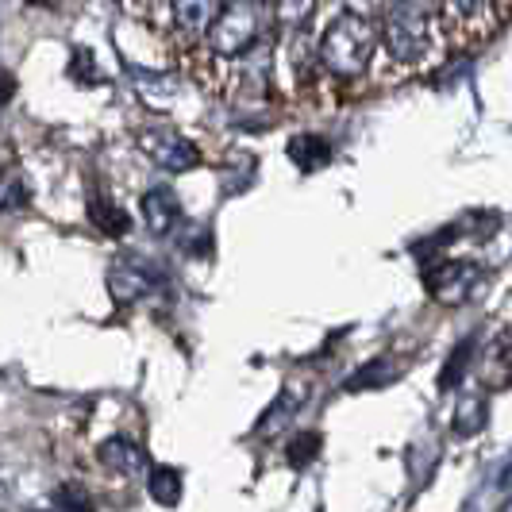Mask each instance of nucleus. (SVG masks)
Segmentation results:
<instances>
[{"mask_svg":"<svg viewBox=\"0 0 512 512\" xmlns=\"http://www.w3.org/2000/svg\"><path fill=\"white\" fill-rule=\"evenodd\" d=\"M0 497H4V493H0Z\"/></svg>","mask_w":512,"mask_h":512,"instance_id":"obj_29","label":"nucleus"},{"mask_svg":"<svg viewBox=\"0 0 512 512\" xmlns=\"http://www.w3.org/2000/svg\"><path fill=\"white\" fill-rule=\"evenodd\" d=\"M378 39H382L385 51L393 54L397 62H416L420 54L428 51V16L409 12V8H401L393 0L389 12H385V27Z\"/></svg>","mask_w":512,"mask_h":512,"instance_id":"obj_5","label":"nucleus"},{"mask_svg":"<svg viewBox=\"0 0 512 512\" xmlns=\"http://www.w3.org/2000/svg\"><path fill=\"white\" fill-rule=\"evenodd\" d=\"M97 459H101L108 470H116V474H143V470H147V451L128 436L104 439L101 447H97Z\"/></svg>","mask_w":512,"mask_h":512,"instance_id":"obj_8","label":"nucleus"},{"mask_svg":"<svg viewBox=\"0 0 512 512\" xmlns=\"http://www.w3.org/2000/svg\"><path fill=\"white\" fill-rule=\"evenodd\" d=\"M31 205V185L24 181V174L16 166L0 170V212H20Z\"/></svg>","mask_w":512,"mask_h":512,"instance_id":"obj_20","label":"nucleus"},{"mask_svg":"<svg viewBox=\"0 0 512 512\" xmlns=\"http://www.w3.org/2000/svg\"><path fill=\"white\" fill-rule=\"evenodd\" d=\"M401 8H409V12H420V16H436L439 8H443V0H397Z\"/></svg>","mask_w":512,"mask_h":512,"instance_id":"obj_24","label":"nucleus"},{"mask_svg":"<svg viewBox=\"0 0 512 512\" xmlns=\"http://www.w3.org/2000/svg\"><path fill=\"white\" fill-rule=\"evenodd\" d=\"M478 278H482V266L470 258H439L424 270V285L439 305H462L474 293Z\"/></svg>","mask_w":512,"mask_h":512,"instance_id":"obj_6","label":"nucleus"},{"mask_svg":"<svg viewBox=\"0 0 512 512\" xmlns=\"http://www.w3.org/2000/svg\"><path fill=\"white\" fill-rule=\"evenodd\" d=\"M489 424V397L486 393H466L459 397V409H455V420H451V432L459 439L478 436Z\"/></svg>","mask_w":512,"mask_h":512,"instance_id":"obj_13","label":"nucleus"},{"mask_svg":"<svg viewBox=\"0 0 512 512\" xmlns=\"http://www.w3.org/2000/svg\"><path fill=\"white\" fill-rule=\"evenodd\" d=\"M439 12H447L451 27H486L493 0H443Z\"/></svg>","mask_w":512,"mask_h":512,"instance_id":"obj_18","label":"nucleus"},{"mask_svg":"<svg viewBox=\"0 0 512 512\" xmlns=\"http://www.w3.org/2000/svg\"><path fill=\"white\" fill-rule=\"evenodd\" d=\"M343 4H347V12H355V16H374L378 4H385V0H343Z\"/></svg>","mask_w":512,"mask_h":512,"instance_id":"obj_26","label":"nucleus"},{"mask_svg":"<svg viewBox=\"0 0 512 512\" xmlns=\"http://www.w3.org/2000/svg\"><path fill=\"white\" fill-rule=\"evenodd\" d=\"M89 220H93L104 235H112V239H124L131 231V216L116 205V201H108L104 193H93V197H89Z\"/></svg>","mask_w":512,"mask_h":512,"instance_id":"obj_14","label":"nucleus"},{"mask_svg":"<svg viewBox=\"0 0 512 512\" xmlns=\"http://www.w3.org/2000/svg\"><path fill=\"white\" fill-rule=\"evenodd\" d=\"M289 158L301 166V170H320V166H328V158H332V143L328 139H320V135H293L289 139Z\"/></svg>","mask_w":512,"mask_h":512,"instance_id":"obj_17","label":"nucleus"},{"mask_svg":"<svg viewBox=\"0 0 512 512\" xmlns=\"http://www.w3.org/2000/svg\"><path fill=\"white\" fill-rule=\"evenodd\" d=\"M312 16H316V0H278L274 4V20L285 31H305Z\"/></svg>","mask_w":512,"mask_h":512,"instance_id":"obj_22","label":"nucleus"},{"mask_svg":"<svg viewBox=\"0 0 512 512\" xmlns=\"http://www.w3.org/2000/svg\"><path fill=\"white\" fill-rule=\"evenodd\" d=\"M258 4L255 0H231L220 8V16L208 24L205 39L208 51L220 58H239V54L255 51L258 43Z\"/></svg>","mask_w":512,"mask_h":512,"instance_id":"obj_2","label":"nucleus"},{"mask_svg":"<svg viewBox=\"0 0 512 512\" xmlns=\"http://www.w3.org/2000/svg\"><path fill=\"white\" fill-rule=\"evenodd\" d=\"M220 8H224V0H174V20L185 35H205L208 24L220 16Z\"/></svg>","mask_w":512,"mask_h":512,"instance_id":"obj_12","label":"nucleus"},{"mask_svg":"<svg viewBox=\"0 0 512 512\" xmlns=\"http://www.w3.org/2000/svg\"><path fill=\"white\" fill-rule=\"evenodd\" d=\"M16 97V77H12V70L8 66H0V108Z\"/></svg>","mask_w":512,"mask_h":512,"instance_id":"obj_25","label":"nucleus"},{"mask_svg":"<svg viewBox=\"0 0 512 512\" xmlns=\"http://www.w3.org/2000/svg\"><path fill=\"white\" fill-rule=\"evenodd\" d=\"M320 447H324V436L320 432H297V436L289 439V447H285V462L293 466V470H305L312 462L320 459Z\"/></svg>","mask_w":512,"mask_h":512,"instance_id":"obj_21","label":"nucleus"},{"mask_svg":"<svg viewBox=\"0 0 512 512\" xmlns=\"http://www.w3.org/2000/svg\"><path fill=\"white\" fill-rule=\"evenodd\" d=\"M147 493H151L154 505L162 509H174L181 505V493H185V482H181L178 466H166V462H147Z\"/></svg>","mask_w":512,"mask_h":512,"instance_id":"obj_9","label":"nucleus"},{"mask_svg":"<svg viewBox=\"0 0 512 512\" xmlns=\"http://www.w3.org/2000/svg\"><path fill=\"white\" fill-rule=\"evenodd\" d=\"M378 51V31L370 16L343 12L320 35V66L335 77H359Z\"/></svg>","mask_w":512,"mask_h":512,"instance_id":"obj_1","label":"nucleus"},{"mask_svg":"<svg viewBox=\"0 0 512 512\" xmlns=\"http://www.w3.org/2000/svg\"><path fill=\"white\" fill-rule=\"evenodd\" d=\"M139 208H143V220H147L151 235H170V231L185 220L178 193H174L170 185H151V189L143 193V205Z\"/></svg>","mask_w":512,"mask_h":512,"instance_id":"obj_7","label":"nucleus"},{"mask_svg":"<svg viewBox=\"0 0 512 512\" xmlns=\"http://www.w3.org/2000/svg\"><path fill=\"white\" fill-rule=\"evenodd\" d=\"M405 374V366H397V359L393 355H378V359H370L366 366H359L347 382H343V389L347 393H362V389H385V385H393L397 378Z\"/></svg>","mask_w":512,"mask_h":512,"instance_id":"obj_10","label":"nucleus"},{"mask_svg":"<svg viewBox=\"0 0 512 512\" xmlns=\"http://www.w3.org/2000/svg\"><path fill=\"white\" fill-rule=\"evenodd\" d=\"M131 81H135V89L143 93V101L147 104L170 108V104L178 101V77L174 74H143V70L131 66Z\"/></svg>","mask_w":512,"mask_h":512,"instance_id":"obj_16","label":"nucleus"},{"mask_svg":"<svg viewBox=\"0 0 512 512\" xmlns=\"http://www.w3.org/2000/svg\"><path fill=\"white\" fill-rule=\"evenodd\" d=\"M139 147L151 154L154 166H162V170H170V174H189V170L201 166L197 143L185 139V135H181L178 128H170V124H147V128H139Z\"/></svg>","mask_w":512,"mask_h":512,"instance_id":"obj_4","label":"nucleus"},{"mask_svg":"<svg viewBox=\"0 0 512 512\" xmlns=\"http://www.w3.org/2000/svg\"><path fill=\"white\" fill-rule=\"evenodd\" d=\"M54 505H58V512H97L89 489L77 486V482H66V486L54 489Z\"/></svg>","mask_w":512,"mask_h":512,"instance_id":"obj_23","label":"nucleus"},{"mask_svg":"<svg viewBox=\"0 0 512 512\" xmlns=\"http://www.w3.org/2000/svg\"><path fill=\"white\" fill-rule=\"evenodd\" d=\"M305 401H308V385H297V382H289L282 389V397L266 409V416H262V424H258V436H266V432H282L285 424L293 420V412H301L305 409Z\"/></svg>","mask_w":512,"mask_h":512,"instance_id":"obj_11","label":"nucleus"},{"mask_svg":"<svg viewBox=\"0 0 512 512\" xmlns=\"http://www.w3.org/2000/svg\"><path fill=\"white\" fill-rule=\"evenodd\" d=\"M31 8H58V0H24Z\"/></svg>","mask_w":512,"mask_h":512,"instance_id":"obj_27","label":"nucleus"},{"mask_svg":"<svg viewBox=\"0 0 512 512\" xmlns=\"http://www.w3.org/2000/svg\"><path fill=\"white\" fill-rule=\"evenodd\" d=\"M162 285H166V270L143 255H120L112 258V266H108V293L120 308L147 301Z\"/></svg>","mask_w":512,"mask_h":512,"instance_id":"obj_3","label":"nucleus"},{"mask_svg":"<svg viewBox=\"0 0 512 512\" xmlns=\"http://www.w3.org/2000/svg\"><path fill=\"white\" fill-rule=\"evenodd\" d=\"M474 351H478V335H466L455 343V351H451V359L443 362V370H439V393H455L466 378V370H470V359H474Z\"/></svg>","mask_w":512,"mask_h":512,"instance_id":"obj_15","label":"nucleus"},{"mask_svg":"<svg viewBox=\"0 0 512 512\" xmlns=\"http://www.w3.org/2000/svg\"><path fill=\"white\" fill-rule=\"evenodd\" d=\"M512 382V355H509V332L493 339V351L486 362V389H509Z\"/></svg>","mask_w":512,"mask_h":512,"instance_id":"obj_19","label":"nucleus"},{"mask_svg":"<svg viewBox=\"0 0 512 512\" xmlns=\"http://www.w3.org/2000/svg\"><path fill=\"white\" fill-rule=\"evenodd\" d=\"M255 4H266V0H255Z\"/></svg>","mask_w":512,"mask_h":512,"instance_id":"obj_28","label":"nucleus"}]
</instances>
